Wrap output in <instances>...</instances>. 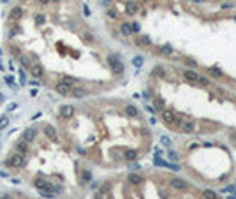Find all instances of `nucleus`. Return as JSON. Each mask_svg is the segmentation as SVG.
<instances>
[{
    "instance_id": "f257e3e1",
    "label": "nucleus",
    "mask_w": 236,
    "mask_h": 199,
    "mask_svg": "<svg viewBox=\"0 0 236 199\" xmlns=\"http://www.w3.org/2000/svg\"><path fill=\"white\" fill-rule=\"evenodd\" d=\"M162 120L167 123V125H171V127H176V125H180V120H178V116L175 115V111H171V109H162Z\"/></svg>"
},
{
    "instance_id": "f03ea898",
    "label": "nucleus",
    "mask_w": 236,
    "mask_h": 199,
    "mask_svg": "<svg viewBox=\"0 0 236 199\" xmlns=\"http://www.w3.org/2000/svg\"><path fill=\"white\" fill-rule=\"evenodd\" d=\"M25 164V157H21L19 153H12V155H9L7 157V160H6V166L7 167H21Z\"/></svg>"
},
{
    "instance_id": "7ed1b4c3",
    "label": "nucleus",
    "mask_w": 236,
    "mask_h": 199,
    "mask_svg": "<svg viewBox=\"0 0 236 199\" xmlns=\"http://www.w3.org/2000/svg\"><path fill=\"white\" fill-rule=\"evenodd\" d=\"M108 63L111 65V69H113V72H115V74H122V72H123V63L120 62L118 55H111V56H108Z\"/></svg>"
},
{
    "instance_id": "20e7f679",
    "label": "nucleus",
    "mask_w": 236,
    "mask_h": 199,
    "mask_svg": "<svg viewBox=\"0 0 236 199\" xmlns=\"http://www.w3.org/2000/svg\"><path fill=\"white\" fill-rule=\"evenodd\" d=\"M34 185H35L39 190H48V192H60V187H55V185H51V183H48V182H44V180H41V178H37V180L34 182Z\"/></svg>"
},
{
    "instance_id": "39448f33",
    "label": "nucleus",
    "mask_w": 236,
    "mask_h": 199,
    "mask_svg": "<svg viewBox=\"0 0 236 199\" xmlns=\"http://www.w3.org/2000/svg\"><path fill=\"white\" fill-rule=\"evenodd\" d=\"M153 164H155V166H160V167H167V169H171V171H180V166H178V164L166 162V160H162V159H159V157L153 159Z\"/></svg>"
},
{
    "instance_id": "423d86ee",
    "label": "nucleus",
    "mask_w": 236,
    "mask_h": 199,
    "mask_svg": "<svg viewBox=\"0 0 236 199\" xmlns=\"http://www.w3.org/2000/svg\"><path fill=\"white\" fill-rule=\"evenodd\" d=\"M72 115H74V106L63 104V106L60 107V116H62V118H71Z\"/></svg>"
},
{
    "instance_id": "0eeeda50",
    "label": "nucleus",
    "mask_w": 236,
    "mask_h": 199,
    "mask_svg": "<svg viewBox=\"0 0 236 199\" xmlns=\"http://www.w3.org/2000/svg\"><path fill=\"white\" fill-rule=\"evenodd\" d=\"M16 153H19L21 157L28 155V145H27V141H25V139L18 141V145H16Z\"/></svg>"
},
{
    "instance_id": "6e6552de",
    "label": "nucleus",
    "mask_w": 236,
    "mask_h": 199,
    "mask_svg": "<svg viewBox=\"0 0 236 199\" xmlns=\"http://www.w3.org/2000/svg\"><path fill=\"white\" fill-rule=\"evenodd\" d=\"M127 182L132 183V185H141V183H143V176L131 171V173H129V176H127Z\"/></svg>"
},
{
    "instance_id": "1a4fd4ad",
    "label": "nucleus",
    "mask_w": 236,
    "mask_h": 199,
    "mask_svg": "<svg viewBox=\"0 0 236 199\" xmlns=\"http://www.w3.org/2000/svg\"><path fill=\"white\" fill-rule=\"evenodd\" d=\"M30 72H32V76L34 78H42V74H44V69H42V65H39V63H34V65H30Z\"/></svg>"
},
{
    "instance_id": "9d476101",
    "label": "nucleus",
    "mask_w": 236,
    "mask_h": 199,
    "mask_svg": "<svg viewBox=\"0 0 236 199\" xmlns=\"http://www.w3.org/2000/svg\"><path fill=\"white\" fill-rule=\"evenodd\" d=\"M44 134H46V138H50L51 141H56V139H58L56 130H55V127H51V125H46V127H44Z\"/></svg>"
},
{
    "instance_id": "9b49d317",
    "label": "nucleus",
    "mask_w": 236,
    "mask_h": 199,
    "mask_svg": "<svg viewBox=\"0 0 236 199\" xmlns=\"http://www.w3.org/2000/svg\"><path fill=\"white\" fill-rule=\"evenodd\" d=\"M55 90H56L60 95H69V94H71V88L65 86L63 83H56V85H55Z\"/></svg>"
},
{
    "instance_id": "f8f14e48",
    "label": "nucleus",
    "mask_w": 236,
    "mask_h": 199,
    "mask_svg": "<svg viewBox=\"0 0 236 199\" xmlns=\"http://www.w3.org/2000/svg\"><path fill=\"white\" fill-rule=\"evenodd\" d=\"M35 134H37V132H35V129H32V127H30V129H27V130H25L23 139H25L27 143H30V141H34V139H35Z\"/></svg>"
},
{
    "instance_id": "ddd939ff",
    "label": "nucleus",
    "mask_w": 236,
    "mask_h": 199,
    "mask_svg": "<svg viewBox=\"0 0 236 199\" xmlns=\"http://www.w3.org/2000/svg\"><path fill=\"white\" fill-rule=\"evenodd\" d=\"M169 183H171V187H173V189H187V183H185L182 178H173Z\"/></svg>"
},
{
    "instance_id": "4468645a",
    "label": "nucleus",
    "mask_w": 236,
    "mask_h": 199,
    "mask_svg": "<svg viewBox=\"0 0 236 199\" xmlns=\"http://www.w3.org/2000/svg\"><path fill=\"white\" fill-rule=\"evenodd\" d=\"M125 11H127V14H136L138 11H139V7H138V4L136 2H127V6H125Z\"/></svg>"
},
{
    "instance_id": "2eb2a0df",
    "label": "nucleus",
    "mask_w": 236,
    "mask_h": 199,
    "mask_svg": "<svg viewBox=\"0 0 236 199\" xmlns=\"http://www.w3.org/2000/svg\"><path fill=\"white\" fill-rule=\"evenodd\" d=\"M60 83H63V85L69 86V88H74V86H76V79H74V78H71V76H62Z\"/></svg>"
},
{
    "instance_id": "dca6fc26",
    "label": "nucleus",
    "mask_w": 236,
    "mask_h": 199,
    "mask_svg": "<svg viewBox=\"0 0 236 199\" xmlns=\"http://www.w3.org/2000/svg\"><path fill=\"white\" fill-rule=\"evenodd\" d=\"M69 95H72V97H76V99H81V97H85V90H83V88L74 86V88H71V94H69Z\"/></svg>"
},
{
    "instance_id": "f3484780",
    "label": "nucleus",
    "mask_w": 236,
    "mask_h": 199,
    "mask_svg": "<svg viewBox=\"0 0 236 199\" xmlns=\"http://www.w3.org/2000/svg\"><path fill=\"white\" fill-rule=\"evenodd\" d=\"M183 76H185L187 81H192V83L197 81V74H196L194 71H183Z\"/></svg>"
},
{
    "instance_id": "a211bd4d",
    "label": "nucleus",
    "mask_w": 236,
    "mask_h": 199,
    "mask_svg": "<svg viewBox=\"0 0 236 199\" xmlns=\"http://www.w3.org/2000/svg\"><path fill=\"white\" fill-rule=\"evenodd\" d=\"M180 127H182V132H192L194 130V123L192 122H180Z\"/></svg>"
},
{
    "instance_id": "6ab92c4d",
    "label": "nucleus",
    "mask_w": 236,
    "mask_h": 199,
    "mask_svg": "<svg viewBox=\"0 0 236 199\" xmlns=\"http://www.w3.org/2000/svg\"><path fill=\"white\" fill-rule=\"evenodd\" d=\"M21 14H23V9L21 7H12V11H11V19H19L21 18Z\"/></svg>"
},
{
    "instance_id": "aec40b11",
    "label": "nucleus",
    "mask_w": 236,
    "mask_h": 199,
    "mask_svg": "<svg viewBox=\"0 0 236 199\" xmlns=\"http://www.w3.org/2000/svg\"><path fill=\"white\" fill-rule=\"evenodd\" d=\"M123 157H125L129 162H132V160H136V159H138V151H136V150H127Z\"/></svg>"
},
{
    "instance_id": "412c9836",
    "label": "nucleus",
    "mask_w": 236,
    "mask_h": 199,
    "mask_svg": "<svg viewBox=\"0 0 236 199\" xmlns=\"http://www.w3.org/2000/svg\"><path fill=\"white\" fill-rule=\"evenodd\" d=\"M120 32H122L123 35H132V27L129 25V23H123V25L120 27Z\"/></svg>"
},
{
    "instance_id": "4be33fe9",
    "label": "nucleus",
    "mask_w": 236,
    "mask_h": 199,
    "mask_svg": "<svg viewBox=\"0 0 236 199\" xmlns=\"http://www.w3.org/2000/svg\"><path fill=\"white\" fill-rule=\"evenodd\" d=\"M9 51H11V55H14V56H21V50H19V46H16V44H11L9 46Z\"/></svg>"
},
{
    "instance_id": "5701e85b",
    "label": "nucleus",
    "mask_w": 236,
    "mask_h": 199,
    "mask_svg": "<svg viewBox=\"0 0 236 199\" xmlns=\"http://www.w3.org/2000/svg\"><path fill=\"white\" fill-rule=\"evenodd\" d=\"M125 113H127L129 116H136V115H138V107H136V106H127V107H125Z\"/></svg>"
},
{
    "instance_id": "b1692460",
    "label": "nucleus",
    "mask_w": 236,
    "mask_h": 199,
    "mask_svg": "<svg viewBox=\"0 0 236 199\" xmlns=\"http://www.w3.org/2000/svg\"><path fill=\"white\" fill-rule=\"evenodd\" d=\"M203 197H204V199H219L217 194L213 192V190H203Z\"/></svg>"
},
{
    "instance_id": "393cba45",
    "label": "nucleus",
    "mask_w": 236,
    "mask_h": 199,
    "mask_svg": "<svg viewBox=\"0 0 236 199\" xmlns=\"http://www.w3.org/2000/svg\"><path fill=\"white\" fill-rule=\"evenodd\" d=\"M7 125H9V116H6V115H4V116H0V130L6 129Z\"/></svg>"
},
{
    "instance_id": "a878e982",
    "label": "nucleus",
    "mask_w": 236,
    "mask_h": 199,
    "mask_svg": "<svg viewBox=\"0 0 236 199\" xmlns=\"http://www.w3.org/2000/svg\"><path fill=\"white\" fill-rule=\"evenodd\" d=\"M19 60H21V63H23V67H28V69H30L32 62H30V60H28V58H27L25 55H21V56H19Z\"/></svg>"
},
{
    "instance_id": "bb28decb",
    "label": "nucleus",
    "mask_w": 236,
    "mask_h": 199,
    "mask_svg": "<svg viewBox=\"0 0 236 199\" xmlns=\"http://www.w3.org/2000/svg\"><path fill=\"white\" fill-rule=\"evenodd\" d=\"M210 74H211V76H217V78H220V76H222V71H220L219 67H211V69H210Z\"/></svg>"
},
{
    "instance_id": "cd10ccee",
    "label": "nucleus",
    "mask_w": 236,
    "mask_h": 199,
    "mask_svg": "<svg viewBox=\"0 0 236 199\" xmlns=\"http://www.w3.org/2000/svg\"><path fill=\"white\" fill-rule=\"evenodd\" d=\"M6 83H7L9 86H12V88L16 86V79H14L12 76H6Z\"/></svg>"
},
{
    "instance_id": "c85d7f7f",
    "label": "nucleus",
    "mask_w": 236,
    "mask_h": 199,
    "mask_svg": "<svg viewBox=\"0 0 236 199\" xmlns=\"http://www.w3.org/2000/svg\"><path fill=\"white\" fill-rule=\"evenodd\" d=\"M155 107H159V109H166V102H164L162 99H155Z\"/></svg>"
},
{
    "instance_id": "c756f323",
    "label": "nucleus",
    "mask_w": 236,
    "mask_h": 199,
    "mask_svg": "<svg viewBox=\"0 0 236 199\" xmlns=\"http://www.w3.org/2000/svg\"><path fill=\"white\" fill-rule=\"evenodd\" d=\"M138 44H139V46H146V44H150V39H148V37H139V39H138Z\"/></svg>"
},
{
    "instance_id": "7c9ffc66",
    "label": "nucleus",
    "mask_w": 236,
    "mask_h": 199,
    "mask_svg": "<svg viewBox=\"0 0 236 199\" xmlns=\"http://www.w3.org/2000/svg\"><path fill=\"white\" fill-rule=\"evenodd\" d=\"M196 83H201V85H210V79L208 78H203V76H197V81Z\"/></svg>"
},
{
    "instance_id": "2f4dec72",
    "label": "nucleus",
    "mask_w": 236,
    "mask_h": 199,
    "mask_svg": "<svg viewBox=\"0 0 236 199\" xmlns=\"http://www.w3.org/2000/svg\"><path fill=\"white\" fill-rule=\"evenodd\" d=\"M19 81H21V85L27 83V78H25V71H23V69H19Z\"/></svg>"
},
{
    "instance_id": "473e14b6",
    "label": "nucleus",
    "mask_w": 236,
    "mask_h": 199,
    "mask_svg": "<svg viewBox=\"0 0 236 199\" xmlns=\"http://www.w3.org/2000/svg\"><path fill=\"white\" fill-rule=\"evenodd\" d=\"M160 53H166V55H173V50H171L169 46H162V48H160Z\"/></svg>"
},
{
    "instance_id": "72a5a7b5",
    "label": "nucleus",
    "mask_w": 236,
    "mask_h": 199,
    "mask_svg": "<svg viewBox=\"0 0 236 199\" xmlns=\"http://www.w3.org/2000/svg\"><path fill=\"white\" fill-rule=\"evenodd\" d=\"M178 157H180V155H178L175 150H171V151H169V159H171V160H178Z\"/></svg>"
},
{
    "instance_id": "f704fd0d",
    "label": "nucleus",
    "mask_w": 236,
    "mask_h": 199,
    "mask_svg": "<svg viewBox=\"0 0 236 199\" xmlns=\"http://www.w3.org/2000/svg\"><path fill=\"white\" fill-rule=\"evenodd\" d=\"M83 180H85V182L92 180V173H90V171H83Z\"/></svg>"
},
{
    "instance_id": "c9c22d12",
    "label": "nucleus",
    "mask_w": 236,
    "mask_h": 199,
    "mask_svg": "<svg viewBox=\"0 0 236 199\" xmlns=\"http://www.w3.org/2000/svg\"><path fill=\"white\" fill-rule=\"evenodd\" d=\"M35 23H37V25L44 23V16H42V14H35Z\"/></svg>"
},
{
    "instance_id": "e433bc0d",
    "label": "nucleus",
    "mask_w": 236,
    "mask_h": 199,
    "mask_svg": "<svg viewBox=\"0 0 236 199\" xmlns=\"http://www.w3.org/2000/svg\"><path fill=\"white\" fill-rule=\"evenodd\" d=\"M132 63L136 65V67H141V63H143V58H141V56H136V58L132 60Z\"/></svg>"
},
{
    "instance_id": "4c0bfd02",
    "label": "nucleus",
    "mask_w": 236,
    "mask_h": 199,
    "mask_svg": "<svg viewBox=\"0 0 236 199\" xmlns=\"http://www.w3.org/2000/svg\"><path fill=\"white\" fill-rule=\"evenodd\" d=\"M153 74H157V76H164L166 72H164V69H162V67H155V69H153Z\"/></svg>"
},
{
    "instance_id": "58836bf2",
    "label": "nucleus",
    "mask_w": 236,
    "mask_h": 199,
    "mask_svg": "<svg viewBox=\"0 0 236 199\" xmlns=\"http://www.w3.org/2000/svg\"><path fill=\"white\" fill-rule=\"evenodd\" d=\"M160 141H162V145H164V146H169V145H171V139H169L167 136H162V138H160Z\"/></svg>"
},
{
    "instance_id": "ea45409f",
    "label": "nucleus",
    "mask_w": 236,
    "mask_h": 199,
    "mask_svg": "<svg viewBox=\"0 0 236 199\" xmlns=\"http://www.w3.org/2000/svg\"><path fill=\"white\" fill-rule=\"evenodd\" d=\"M132 27V32H139V25L138 23H134V25H131Z\"/></svg>"
},
{
    "instance_id": "a19ab883",
    "label": "nucleus",
    "mask_w": 236,
    "mask_h": 199,
    "mask_svg": "<svg viewBox=\"0 0 236 199\" xmlns=\"http://www.w3.org/2000/svg\"><path fill=\"white\" fill-rule=\"evenodd\" d=\"M83 37H85V39H87V41H90V42H92V41H94V37H92V35H90V34H85V35H83Z\"/></svg>"
},
{
    "instance_id": "79ce46f5",
    "label": "nucleus",
    "mask_w": 236,
    "mask_h": 199,
    "mask_svg": "<svg viewBox=\"0 0 236 199\" xmlns=\"http://www.w3.org/2000/svg\"><path fill=\"white\" fill-rule=\"evenodd\" d=\"M83 12H85V16H90V11H88V7H87V6L83 7Z\"/></svg>"
},
{
    "instance_id": "37998d69",
    "label": "nucleus",
    "mask_w": 236,
    "mask_h": 199,
    "mask_svg": "<svg viewBox=\"0 0 236 199\" xmlns=\"http://www.w3.org/2000/svg\"><path fill=\"white\" fill-rule=\"evenodd\" d=\"M108 16H109V18H116V12H115V11H108Z\"/></svg>"
},
{
    "instance_id": "c03bdc74",
    "label": "nucleus",
    "mask_w": 236,
    "mask_h": 199,
    "mask_svg": "<svg viewBox=\"0 0 236 199\" xmlns=\"http://www.w3.org/2000/svg\"><path fill=\"white\" fill-rule=\"evenodd\" d=\"M7 109H9V111H12V109H16V102H14V104H9V106H7Z\"/></svg>"
},
{
    "instance_id": "a18cd8bd",
    "label": "nucleus",
    "mask_w": 236,
    "mask_h": 199,
    "mask_svg": "<svg viewBox=\"0 0 236 199\" xmlns=\"http://www.w3.org/2000/svg\"><path fill=\"white\" fill-rule=\"evenodd\" d=\"M37 2H39V4H42V6H44V4H48V2H51V0H37Z\"/></svg>"
},
{
    "instance_id": "49530a36",
    "label": "nucleus",
    "mask_w": 236,
    "mask_h": 199,
    "mask_svg": "<svg viewBox=\"0 0 236 199\" xmlns=\"http://www.w3.org/2000/svg\"><path fill=\"white\" fill-rule=\"evenodd\" d=\"M143 97H144V99H150V92H143Z\"/></svg>"
},
{
    "instance_id": "de8ad7c7",
    "label": "nucleus",
    "mask_w": 236,
    "mask_h": 199,
    "mask_svg": "<svg viewBox=\"0 0 236 199\" xmlns=\"http://www.w3.org/2000/svg\"><path fill=\"white\" fill-rule=\"evenodd\" d=\"M226 192H234V187H226Z\"/></svg>"
},
{
    "instance_id": "09e8293b",
    "label": "nucleus",
    "mask_w": 236,
    "mask_h": 199,
    "mask_svg": "<svg viewBox=\"0 0 236 199\" xmlns=\"http://www.w3.org/2000/svg\"><path fill=\"white\" fill-rule=\"evenodd\" d=\"M227 199H236V194H233V196H229Z\"/></svg>"
},
{
    "instance_id": "8fccbe9b",
    "label": "nucleus",
    "mask_w": 236,
    "mask_h": 199,
    "mask_svg": "<svg viewBox=\"0 0 236 199\" xmlns=\"http://www.w3.org/2000/svg\"><path fill=\"white\" fill-rule=\"evenodd\" d=\"M2 101H4V95H2V94H0V102H2Z\"/></svg>"
},
{
    "instance_id": "3c124183",
    "label": "nucleus",
    "mask_w": 236,
    "mask_h": 199,
    "mask_svg": "<svg viewBox=\"0 0 236 199\" xmlns=\"http://www.w3.org/2000/svg\"><path fill=\"white\" fill-rule=\"evenodd\" d=\"M192 2H203V0H192Z\"/></svg>"
},
{
    "instance_id": "603ef678",
    "label": "nucleus",
    "mask_w": 236,
    "mask_h": 199,
    "mask_svg": "<svg viewBox=\"0 0 236 199\" xmlns=\"http://www.w3.org/2000/svg\"><path fill=\"white\" fill-rule=\"evenodd\" d=\"M51 2H58V0H51Z\"/></svg>"
}]
</instances>
